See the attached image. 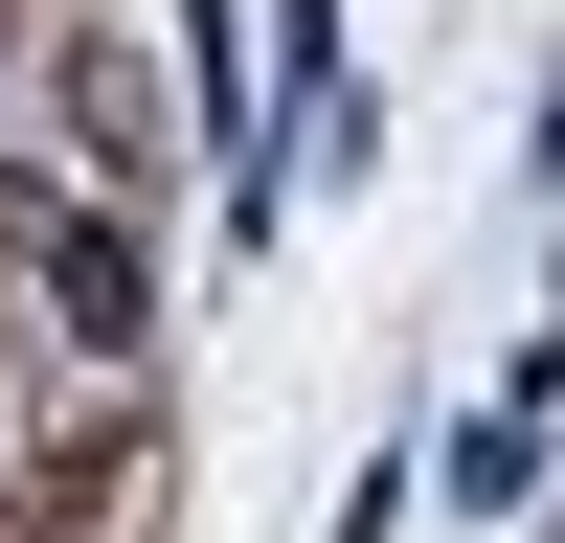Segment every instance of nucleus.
I'll return each mask as SVG.
<instances>
[{
    "label": "nucleus",
    "instance_id": "nucleus-1",
    "mask_svg": "<svg viewBox=\"0 0 565 543\" xmlns=\"http://www.w3.org/2000/svg\"><path fill=\"white\" fill-rule=\"evenodd\" d=\"M23 295H45V340L114 385V362H136V226L114 204H23Z\"/></svg>",
    "mask_w": 565,
    "mask_h": 543
},
{
    "label": "nucleus",
    "instance_id": "nucleus-2",
    "mask_svg": "<svg viewBox=\"0 0 565 543\" xmlns=\"http://www.w3.org/2000/svg\"><path fill=\"white\" fill-rule=\"evenodd\" d=\"M543 407H565V340H521V362H498V407L430 453V498H452V521H521V498H543Z\"/></svg>",
    "mask_w": 565,
    "mask_h": 543
}]
</instances>
